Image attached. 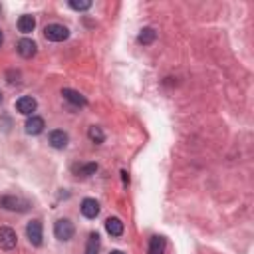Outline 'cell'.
I'll use <instances>...</instances> for the list:
<instances>
[{"mask_svg": "<svg viewBox=\"0 0 254 254\" xmlns=\"http://www.w3.org/2000/svg\"><path fill=\"white\" fill-rule=\"evenodd\" d=\"M26 236H28V240L34 244V246H40L42 244V222L40 220H32V222H28V226H26Z\"/></svg>", "mask_w": 254, "mask_h": 254, "instance_id": "5", "label": "cell"}, {"mask_svg": "<svg viewBox=\"0 0 254 254\" xmlns=\"http://www.w3.org/2000/svg\"><path fill=\"white\" fill-rule=\"evenodd\" d=\"M44 119L42 117H38V115H32L28 121H26V133L28 135H40L42 131H44Z\"/></svg>", "mask_w": 254, "mask_h": 254, "instance_id": "11", "label": "cell"}, {"mask_svg": "<svg viewBox=\"0 0 254 254\" xmlns=\"http://www.w3.org/2000/svg\"><path fill=\"white\" fill-rule=\"evenodd\" d=\"M87 137L95 143V145H99V143H103V139H105V135H103V131L99 129V127H95V125H91L89 127V131H87Z\"/></svg>", "mask_w": 254, "mask_h": 254, "instance_id": "18", "label": "cell"}, {"mask_svg": "<svg viewBox=\"0 0 254 254\" xmlns=\"http://www.w3.org/2000/svg\"><path fill=\"white\" fill-rule=\"evenodd\" d=\"M105 230L111 234V236H121L123 234V222L117 218V216H111L105 220Z\"/></svg>", "mask_w": 254, "mask_h": 254, "instance_id": "12", "label": "cell"}, {"mask_svg": "<svg viewBox=\"0 0 254 254\" xmlns=\"http://www.w3.org/2000/svg\"><path fill=\"white\" fill-rule=\"evenodd\" d=\"M0 204H2L6 210H18V212H24V210L30 208V202H28L26 198H22V196H14V194H6V196H2Z\"/></svg>", "mask_w": 254, "mask_h": 254, "instance_id": "3", "label": "cell"}, {"mask_svg": "<svg viewBox=\"0 0 254 254\" xmlns=\"http://www.w3.org/2000/svg\"><path fill=\"white\" fill-rule=\"evenodd\" d=\"M44 36L50 42H64V40L69 38V30L65 26H62V24H48L44 28Z\"/></svg>", "mask_w": 254, "mask_h": 254, "instance_id": "1", "label": "cell"}, {"mask_svg": "<svg viewBox=\"0 0 254 254\" xmlns=\"http://www.w3.org/2000/svg\"><path fill=\"white\" fill-rule=\"evenodd\" d=\"M99 246H101L99 234H97V232H91V234L87 236V244H85V254H97V252H99Z\"/></svg>", "mask_w": 254, "mask_h": 254, "instance_id": "14", "label": "cell"}, {"mask_svg": "<svg viewBox=\"0 0 254 254\" xmlns=\"http://www.w3.org/2000/svg\"><path fill=\"white\" fill-rule=\"evenodd\" d=\"M36 107H38V101L34 97H30V95H24V97H20L16 101V109L20 113H24V115H32L36 111Z\"/></svg>", "mask_w": 254, "mask_h": 254, "instance_id": "7", "label": "cell"}, {"mask_svg": "<svg viewBox=\"0 0 254 254\" xmlns=\"http://www.w3.org/2000/svg\"><path fill=\"white\" fill-rule=\"evenodd\" d=\"M0 101H2V91H0Z\"/></svg>", "mask_w": 254, "mask_h": 254, "instance_id": "22", "label": "cell"}, {"mask_svg": "<svg viewBox=\"0 0 254 254\" xmlns=\"http://www.w3.org/2000/svg\"><path fill=\"white\" fill-rule=\"evenodd\" d=\"M18 242V236L16 232L10 228V226H2L0 228V248L2 250H12Z\"/></svg>", "mask_w": 254, "mask_h": 254, "instance_id": "4", "label": "cell"}, {"mask_svg": "<svg viewBox=\"0 0 254 254\" xmlns=\"http://www.w3.org/2000/svg\"><path fill=\"white\" fill-rule=\"evenodd\" d=\"M48 141H50V145H52L54 149H65V147H67L69 137H67V133H65V131L56 129V131H52V133L48 135Z\"/></svg>", "mask_w": 254, "mask_h": 254, "instance_id": "6", "label": "cell"}, {"mask_svg": "<svg viewBox=\"0 0 254 254\" xmlns=\"http://www.w3.org/2000/svg\"><path fill=\"white\" fill-rule=\"evenodd\" d=\"M2 42H4V34H2V30H0V46H2Z\"/></svg>", "mask_w": 254, "mask_h": 254, "instance_id": "21", "label": "cell"}, {"mask_svg": "<svg viewBox=\"0 0 254 254\" xmlns=\"http://www.w3.org/2000/svg\"><path fill=\"white\" fill-rule=\"evenodd\" d=\"M109 254H125V252H121V250H111Z\"/></svg>", "mask_w": 254, "mask_h": 254, "instance_id": "20", "label": "cell"}, {"mask_svg": "<svg viewBox=\"0 0 254 254\" xmlns=\"http://www.w3.org/2000/svg\"><path fill=\"white\" fill-rule=\"evenodd\" d=\"M36 42L34 40H30V38H22L20 42H18V46H16V50H18V54L22 56V58H32L34 54H36Z\"/></svg>", "mask_w": 254, "mask_h": 254, "instance_id": "9", "label": "cell"}, {"mask_svg": "<svg viewBox=\"0 0 254 254\" xmlns=\"http://www.w3.org/2000/svg\"><path fill=\"white\" fill-rule=\"evenodd\" d=\"M155 30L153 28H143L141 30V34H139V42L143 44V46H149V44H153L155 42Z\"/></svg>", "mask_w": 254, "mask_h": 254, "instance_id": "17", "label": "cell"}, {"mask_svg": "<svg viewBox=\"0 0 254 254\" xmlns=\"http://www.w3.org/2000/svg\"><path fill=\"white\" fill-rule=\"evenodd\" d=\"M34 28H36V20H34V16L24 14V16L18 18V30H20V32L30 34V32H34Z\"/></svg>", "mask_w": 254, "mask_h": 254, "instance_id": "13", "label": "cell"}, {"mask_svg": "<svg viewBox=\"0 0 254 254\" xmlns=\"http://www.w3.org/2000/svg\"><path fill=\"white\" fill-rule=\"evenodd\" d=\"M81 214L85 218H95L99 214V202L95 198H83L81 200Z\"/></svg>", "mask_w": 254, "mask_h": 254, "instance_id": "10", "label": "cell"}, {"mask_svg": "<svg viewBox=\"0 0 254 254\" xmlns=\"http://www.w3.org/2000/svg\"><path fill=\"white\" fill-rule=\"evenodd\" d=\"M62 95H64L65 101H69V103L75 105V107H83V105H87V99H85L79 91H75V89L65 87V89H62Z\"/></svg>", "mask_w": 254, "mask_h": 254, "instance_id": "8", "label": "cell"}, {"mask_svg": "<svg viewBox=\"0 0 254 254\" xmlns=\"http://www.w3.org/2000/svg\"><path fill=\"white\" fill-rule=\"evenodd\" d=\"M163 252H165V238L153 236L149 240V254H163Z\"/></svg>", "mask_w": 254, "mask_h": 254, "instance_id": "15", "label": "cell"}, {"mask_svg": "<svg viewBox=\"0 0 254 254\" xmlns=\"http://www.w3.org/2000/svg\"><path fill=\"white\" fill-rule=\"evenodd\" d=\"M97 171V163H85V165H77L73 167V173L79 175V177H89Z\"/></svg>", "mask_w": 254, "mask_h": 254, "instance_id": "16", "label": "cell"}, {"mask_svg": "<svg viewBox=\"0 0 254 254\" xmlns=\"http://www.w3.org/2000/svg\"><path fill=\"white\" fill-rule=\"evenodd\" d=\"M73 232H75V228H73V222L71 220H67V218H60V220H56V224H54V234H56V238L58 240H69L71 236H73Z\"/></svg>", "mask_w": 254, "mask_h": 254, "instance_id": "2", "label": "cell"}, {"mask_svg": "<svg viewBox=\"0 0 254 254\" xmlns=\"http://www.w3.org/2000/svg\"><path fill=\"white\" fill-rule=\"evenodd\" d=\"M69 8L83 12V10H89V8H91V2H89V0H85V2H77V0H71V2H69Z\"/></svg>", "mask_w": 254, "mask_h": 254, "instance_id": "19", "label": "cell"}]
</instances>
